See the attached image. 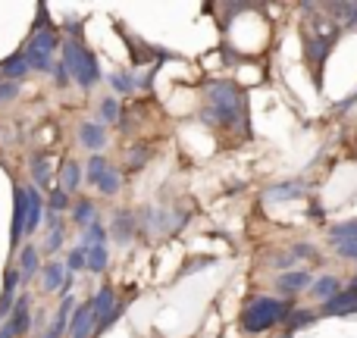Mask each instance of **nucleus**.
Instances as JSON below:
<instances>
[{
	"mask_svg": "<svg viewBox=\"0 0 357 338\" xmlns=\"http://www.w3.org/2000/svg\"><path fill=\"white\" fill-rule=\"evenodd\" d=\"M291 314V304L289 301H279V298H251L241 310V329L248 335H260L266 329L279 326L282 320H289Z\"/></svg>",
	"mask_w": 357,
	"mask_h": 338,
	"instance_id": "1",
	"label": "nucleus"
},
{
	"mask_svg": "<svg viewBox=\"0 0 357 338\" xmlns=\"http://www.w3.org/2000/svg\"><path fill=\"white\" fill-rule=\"evenodd\" d=\"M63 54V63H66L69 75H73V82L79 88H94L104 75H100V63H98V54H94L91 47H85V41H75V38H69V41H63L60 47Z\"/></svg>",
	"mask_w": 357,
	"mask_h": 338,
	"instance_id": "2",
	"label": "nucleus"
},
{
	"mask_svg": "<svg viewBox=\"0 0 357 338\" xmlns=\"http://www.w3.org/2000/svg\"><path fill=\"white\" fill-rule=\"evenodd\" d=\"M207 100L210 107L204 110V119L207 123H220V125H235L241 119V91L232 85V82H213L207 88Z\"/></svg>",
	"mask_w": 357,
	"mask_h": 338,
	"instance_id": "3",
	"label": "nucleus"
},
{
	"mask_svg": "<svg viewBox=\"0 0 357 338\" xmlns=\"http://www.w3.org/2000/svg\"><path fill=\"white\" fill-rule=\"evenodd\" d=\"M25 222H29V194L22 185H13V220H10V254L16 257L22 251Z\"/></svg>",
	"mask_w": 357,
	"mask_h": 338,
	"instance_id": "4",
	"label": "nucleus"
},
{
	"mask_svg": "<svg viewBox=\"0 0 357 338\" xmlns=\"http://www.w3.org/2000/svg\"><path fill=\"white\" fill-rule=\"evenodd\" d=\"M75 307H79V304H75V295H73V291H63V295H60V307H56V314H54V323L44 329L41 338H63V335H66Z\"/></svg>",
	"mask_w": 357,
	"mask_h": 338,
	"instance_id": "5",
	"label": "nucleus"
},
{
	"mask_svg": "<svg viewBox=\"0 0 357 338\" xmlns=\"http://www.w3.org/2000/svg\"><path fill=\"white\" fill-rule=\"evenodd\" d=\"M79 141L85 151H91V154H100V151L107 148V129L100 119H85V123H79Z\"/></svg>",
	"mask_w": 357,
	"mask_h": 338,
	"instance_id": "6",
	"label": "nucleus"
},
{
	"mask_svg": "<svg viewBox=\"0 0 357 338\" xmlns=\"http://www.w3.org/2000/svg\"><path fill=\"white\" fill-rule=\"evenodd\" d=\"M94 310H91V301L79 304L73 310V320H69V338H94Z\"/></svg>",
	"mask_w": 357,
	"mask_h": 338,
	"instance_id": "7",
	"label": "nucleus"
},
{
	"mask_svg": "<svg viewBox=\"0 0 357 338\" xmlns=\"http://www.w3.org/2000/svg\"><path fill=\"white\" fill-rule=\"evenodd\" d=\"M135 229H138V220L132 210H116L113 213V226H110V238L116 245H129L135 238Z\"/></svg>",
	"mask_w": 357,
	"mask_h": 338,
	"instance_id": "8",
	"label": "nucleus"
},
{
	"mask_svg": "<svg viewBox=\"0 0 357 338\" xmlns=\"http://www.w3.org/2000/svg\"><path fill=\"white\" fill-rule=\"evenodd\" d=\"M16 266L22 272V285H29L35 276H41V254H38L35 245H22V251L16 254Z\"/></svg>",
	"mask_w": 357,
	"mask_h": 338,
	"instance_id": "9",
	"label": "nucleus"
},
{
	"mask_svg": "<svg viewBox=\"0 0 357 338\" xmlns=\"http://www.w3.org/2000/svg\"><path fill=\"white\" fill-rule=\"evenodd\" d=\"M116 289L113 285H100V291L91 298V310H94V326H100V323L107 320V316L116 310ZM98 332V329H94Z\"/></svg>",
	"mask_w": 357,
	"mask_h": 338,
	"instance_id": "10",
	"label": "nucleus"
},
{
	"mask_svg": "<svg viewBox=\"0 0 357 338\" xmlns=\"http://www.w3.org/2000/svg\"><path fill=\"white\" fill-rule=\"evenodd\" d=\"M25 194H29V222H25V235H35L38 229L44 226V197H41V188L35 185H25Z\"/></svg>",
	"mask_w": 357,
	"mask_h": 338,
	"instance_id": "11",
	"label": "nucleus"
},
{
	"mask_svg": "<svg viewBox=\"0 0 357 338\" xmlns=\"http://www.w3.org/2000/svg\"><path fill=\"white\" fill-rule=\"evenodd\" d=\"M29 72H31V66H29V60H25L22 50L10 54L3 63H0V82H22Z\"/></svg>",
	"mask_w": 357,
	"mask_h": 338,
	"instance_id": "12",
	"label": "nucleus"
},
{
	"mask_svg": "<svg viewBox=\"0 0 357 338\" xmlns=\"http://www.w3.org/2000/svg\"><path fill=\"white\" fill-rule=\"evenodd\" d=\"M66 263H60V260H50L47 266L41 270V289L47 291V295H54V291H63V285H66Z\"/></svg>",
	"mask_w": 357,
	"mask_h": 338,
	"instance_id": "13",
	"label": "nucleus"
},
{
	"mask_svg": "<svg viewBox=\"0 0 357 338\" xmlns=\"http://www.w3.org/2000/svg\"><path fill=\"white\" fill-rule=\"evenodd\" d=\"M323 314H326V316H335V314H357V289L339 291L335 298L323 301Z\"/></svg>",
	"mask_w": 357,
	"mask_h": 338,
	"instance_id": "14",
	"label": "nucleus"
},
{
	"mask_svg": "<svg viewBox=\"0 0 357 338\" xmlns=\"http://www.w3.org/2000/svg\"><path fill=\"white\" fill-rule=\"evenodd\" d=\"M94 220H98V207H94V201L91 197H79V201L73 203V226L85 232Z\"/></svg>",
	"mask_w": 357,
	"mask_h": 338,
	"instance_id": "15",
	"label": "nucleus"
},
{
	"mask_svg": "<svg viewBox=\"0 0 357 338\" xmlns=\"http://www.w3.org/2000/svg\"><path fill=\"white\" fill-rule=\"evenodd\" d=\"M276 285L282 291H289V295H295V291H301V289H310L314 279H310V272H304V270H291V272H282V276L276 279Z\"/></svg>",
	"mask_w": 357,
	"mask_h": 338,
	"instance_id": "16",
	"label": "nucleus"
},
{
	"mask_svg": "<svg viewBox=\"0 0 357 338\" xmlns=\"http://www.w3.org/2000/svg\"><path fill=\"white\" fill-rule=\"evenodd\" d=\"M82 167L75 160H63V167H60V188L66 191V194H73L75 188L82 185Z\"/></svg>",
	"mask_w": 357,
	"mask_h": 338,
	"instance_id": "17",
	"label": "nucleus"
},
{
	"mask_svg": "<svg viewBox=\"0 0 357 338\" xmlns=\"http://www.w3.org/2000/svg\"><path fill=\"white\" fill-rule=\"evenodd\" d=\"M342 291V282L335 276H320L314 285H310V295L320 298V301H329V298H335Z\"/></svg>",
	"mask_w": 357,
	"mask_h": 338,
	"instance_id": "18",
	"label": "nucleus"
},
{
	"mask_svg": "<svg viewBox=\"0 0 357 338\" xmlns=\"http://www.w3.org/2000/svg\"><path fill=\"white\" fill-rule=\"evenodd\" d=\"M301 194H304L301 182H282L266 191V201H295V197H301Z\"/></svg>",
	"mask_w": 357,
	"mask_h": 338,
	"instance_id": "19",
	"label": "nucleus"
},
{
	"mask_svg": "<svg viewBox=\"0 0 357 338\" xmlns=\"http://www.w3.org/2000/svg\"><path fill=\"white\" fill-rule=\"evenodd\" d=\"M107 238H110V229H107L104 222H100V216H98V220H94L91 226L82 232V241H79V245H85V247H91V245H107Z\"/></svg>",
	"mask_w": 357,
	"mask_h": 338,
	"instance_id": "20",
	"label": "nucleus"
},
{
	"mask_svg": "<svg viewBox=\"0 0 357 338\" xmlns=\"http://www.w3.org/2000/svg\"><path fill=\"white\" fill-rule=\"evenodd\" d=\"M335 38H310L307 41V60H314L317 66H323V60L329 56V50H333Z\"/></svg>",
	"mask_w": 357,
	"mask_h": 338,
	"instance_id": "21",
	"label": "nucleus"
},
{
	"mask_svg": "<svg viewBox=\"0 0 357 338\" xmlns=\"http://www.w3.org/2000/svg\"><path fill=\"white\" fill-rule=\"evenodd\" d=\"M31 176H35V188H47V182H50V157L47 154L31 157Z\"/></svg>",
	"mask_w": 357,
	"mask_h": 338,
	"instance_id": "22",
	"label": "nucleus"
},
{
	"mask_svg": "<svg viewBox=\"0 0 357 338\" xmlns=\"http://www.w3.org/2000/svg\"><path fill=\"white\" fill-rule=\"evenodd\" d=\"M110 266V247L107 245H91L88 247V270L91 272H104Z\"/></svg>",
	"mask_w": 357,
	"mask_h": 338,
	"instance_id": "23",
	"label": "nucleus"
},
{
	"mask_svg": "<svg viewBox=\"0 0 357 338\" xmlns=\"http://www.w3.org/2000/svg\"><path fill=\"white\" fill-rule=\"evenodd\" d=\"M22 54H25V60H29V66L35 69V72H54V56L41 54V50L29 47V44L22 47Z\"/></svg>",
	"mask_w": 357,
	"mask_h": 338,
	"instance_id": "24",
	"label": "nucleus"
},
{
	"mask_svg": "<svg viewBox=\"0 0 357 338\" xmlns=\"http://www.w3.org/2000/svg\"><path fill=\"white\" fill-rule=\"evenodd\" d=\"M107 169H110L107 157H104V154H91V160H88V167H85V182H88V185H98L100 178H104Z\"/></svg>",
	"mask_w": 357,
	"mask_h": 338,
	"instance_id": "25",
	"label": "nucleus"
},
{
	"mask_svg": "<svg viewBox=\"0 0 357 338\" xmlns=\"http://www.w3.org/2000/svg\"><path fill=\"white\" fill-rule=\"evenodd\" d=\"M94 188H98L100 191V194H107V197H110V194H116V191L119 188H123V172H119V169H107L104 172V178H100V182L98 185H94Z\"/></svg>",
	"mask_w": 357,
	"mask_h": 338,
	"instance_id": "26",
	"label": "nucleus"
},
{
	"mask_svg": "<svg viewBox=\"0 0 357 338\" xmlns=\"http://www.w3.org/2000/svg\"><path fill=\"white\" fill-rule=\"evenodd\" d=\"M44 201H47L50 213H66V210H73V194H66L63 188H54L47 197H44Z\"/></svg>",
	"mask_w": 357,
	"mask_h": 338,
	"instance_id": "27",
	"label": "nucleus"
},
{
	"mask_svg": "<svg viewBox=\"0 0 357 338\" xmlns=\"http://www.w3.org/2000/svg\"><path fill=\"white\" fill-rule=\"evenodd\" d=\"M98 119L100 123H116L119 125V119H123V113H119V100L116 98H104L100 100V107H98Z\"/></svg>",
	"mask_w": 357,
	"mask_h": 338,
	"instance_id": "28",
	"label": "nucleus"
},
{
	"mask_svg": "<svg viewBox=\"0 0 357 338\" xmlns=\"http://www.w3.org/2000/svg\"><path fill=\"white\" fill-rule=\"evenodd\" d=\"M82 270H88V247L75 245L73 251H69V257H66V272L73 276V272H82Z\"/></svg>",
	"mask_w": 357,
	"mask_h": 338,
	"instance_id": "29",
	"label": "nucleus"
},
{
	"mask_svg": "<svg viewBox=\"0 0 357 338\" xmlns=\"http://www.w3.org/2000/svg\"><path fill=\"white\" fill-rule=\"evenodd\" d=\"M310 323H317L314 310H291L289 320H285V326H289V335H291V332H298V329H307Z\"/></svg>",
	"mask_w": 357,
	"mask_h": 338,
	"instance_id": "30",
	"label": "nucleus"
},
{
	"mask_svg": "<svg viewBox=\"0 0 357 338\" xmlns=\"http://www.w3.org/2000/svg\"><path fill=\"white\" fill-rule=\"evenodd\" d=\"M329 238L339 241V245H345V241H357V220L351 222H339V226L329 229Z\"/></svg>",
	"mask_w": 357,
	"mask_h": 338,
	"instance_id": "31",
	"label": "nucleus"
},
{
	"mask_svg": "<svg viewBox=\"0 0 357 338\" xmlns=\"http://www.w3.org/2000/svg\"><path fill=\"white\" fill-rule=\"evenodd\" d=\"M110 85H113V91H116V94H123V98H129V94L135 91V85H138V82L132 79V72H113V75H110Z\"/></svg>",
	"mask_w": 357,
	"mask_h": 338,
	"instance_id": "32",
	"label": "nucleus"
},
{
	"mask_svg": "<svg viewBox=\"0 0 357 338\" xmlns=\"http://www.w3.org/2000/svg\"><path fill=\"white\" fill-rule=\"evenodd\" d=\"M333 13H339V16H345V25H351L357 29V3H335Z\"/></svg>",
	"mask_w": 357,
	"mask_h": 338,
	"instance_id": "33",
	"label": "nucleus"
},
{
	"mask_svg": "<svg viewBox=\"0 0 357 338\" xmlns=\"http://www.w3.org/2000/svg\"><path fill=\"white\" fill-rule=\"evenodd\" d=\"M63 238H66V229H56V232H47V238H44V251L54 254L63 247Z\"/></svg>",
	"mask_w": 357,
	"mask_h": 338,
	"instance_id": "34",
	"label": "nucleus"
},
{
	"mask_svg": "<svg viewBox=\"0 0 357 338\" xmlns=\"http://www.w3.org/2000/svg\"><path fill=\"white\" fill-rule=\"evenodd\" d=\"M19 98V82H0V104H10Z\"/></svg>",
	"mask_w": 357,
	"mask_h": 338,
	"instance_id": "35",
	"label": "nucleus"
},
{
	"mask_svg": "<svg viewBox=\"0 0 357 338\" xmlns=\"http://www.w3.org/2000/svg\"><path fill=\"white\" fill-rule=\"evenodd\" d=\"M54 82H56V88H66L69 82H73V75H69V69H66V63H54Z\"/></svg>",
	"mask_w": 357,
	"mask_h": 338,
	"instance_id": "36",
	"label": "nucleus"
},
{
	"mask_svg": "<svg viewBox=\"0 0 357 338\" xmlns=\"http://www.w3.org/2000/svg\"><path fill=\"white\" fill-rule=\"evenodd\" d=\"M44 226H47V232L66 229V226H63V220H60V213H50V210H47V216H44Z\"/></svg>",
	"mask_w": 357,
	"mask_h": 338,
	"instance_id": "37",
	"label": "nucleus"
},
{
	"mask_svg": "<svg viewBox=\"0 0 357 338\" xmlns=\"http://www.w3.org/2000/svg\"><path fill=\"white\" fill-rule=\"evenodd\" d=\"M66 31H69V35H75V41H82V31H85V22H79V19H66Z\"/></svg>",
	"mask_w": 357,
	"mask_h": 338,
	"instance_id": "38",
	"label": "nucleus"
},
{
	"mask_svg": "<svg viewBox=\"0 0 357 338\" xmlns=\"http://www.w3.org/2000/svg\"><path fill=\"white\" fill-rule=\"evenodd\" d=\"M339 254L345 260H357V241H345V245H339Z\"/></svg>",
	"mask_w": 357,
	"mask_h": 338,
	"instance_id": "39",
	"label": "nucleus"
},
{
	"mask_svg": "<svg viewBox=\"0 0 357 338\" xmlns=\"http://www.w3.org/2000/svg\"><path fill=\"white\" fill-rule=\"evenodd\" d=\"M291 257H295V260H301V257H314V247H310V245H295V247H291Z\"/></svg>",
	"mask_w": 357,
	"mask_h": 338,
	"instance_id": "40",
	"label": "nucleus"
},
{
	"mask_svg": "<svg viewBox=\"0 0 357 338\" xmlns=\"http://www.w3.org/2000/svg\"><path fill=\"white\" fill-rule=\"evenodd\" d=\"M351 289H357V276H354V285H351Z\"/></svg>",
	"mask_w": 357,
	"mask_h": 338,
	"instance_id": "41",
	"label": "nucleus"
},
{
	"mask_svg": "<svg viewBox=\"0 0 357 338\" xmlns=\"http://www.w3.org/2000/svg\"><path fill=\"white\" fill-rule=\"evenodd\" d=\"M285 338H291V335H285Z\"/></svg>",
	"mask_w": 357,
	"mask_h": 338,
	"instance_id": "42",
	"label": "nucleus"
}]
</instances>
